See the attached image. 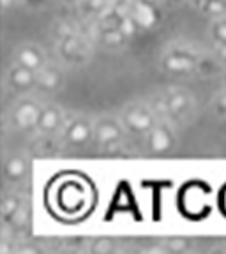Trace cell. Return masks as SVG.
<instances>
[{
  "instance_id": "24",
  "label": "cell",
  "mask_w": 226,
  "mask_h": 254,
  "mask_svg": "<svg viewBox=\"0 0 226 254\" xmlns=\"http://www.w3.org/2000/svg\"><path fill=\"white\" fill-rule=\"evenodd\" d=\"M212 53L226 65V44H212Z\"/></svg>"
},
{
  "instance_id": "19",
  "label": "cell",
  "mask_w": 226,
  "mask_h": 254,
  "mask_svg": "<svg viewBox=\"0 0 226 254\" xmlns=\"http://www.w3.org/2000/svg\"><path fill=\"white\" fill-rule=\"evenodd\" d=\"M193 7L211 18L226 16V0H189Z\"/></svg>"
},
{
  "instance_id": "3",
  "label": "cell",
  "mask_w": 226,
  "mask_h": 254,
  "mask_svg": "<svg viewBox=\"0 0 226 254\" xmlns=\"http://www.w3.org/2000/svg\"><path fill=\"white\" fill-rule=\"evenodd\" d=\"M203 52L189 43L173 41L159 57V67L171 76H191L200 72Z\"/></svg>"
},
{
  "instance_id": "10",
  "label": "cell",
  "mask_w": 226,
  "mask_h": 254,
  "mask_svg": "<svg viewBox=\"0 0 226 254\" xmlns=\"http://www.w3.org/2000/svg\"><path fill=\"white\" fill-rule=\"evenodd\" d=\"M64 83H66V72L59 64L48 62L43 69L37 71V94L55 95L64 88Z\"/></svg>"
},
{
  "instance_id": "23",
  "label": "cell",
  "mask_w": 226,
  "mask_h": 254,
  "mask_svg": "<svg viewBox=\"0 0 226 254\" xmlns=\"http://www.w3.org/2000/svg\"><path fill=\"white\" fill-rule=\"evenodd\" d=\"M211 106H212V110H214L219 117H226V90L225 92H219V94L216 95Z\"/></svg>"
},
{
  "instance_id": "7",
  "label": "cell",
  "mask_w": 226,
  "mask_h": 254,
  "mask_svg": "<svg viewBox=\"0 0 226 254\" xmlns=\"http://www.w3.org/2000/svg\"><path fill=\"white\" fill-rule=\"evenodd\" d=\"M143 139H145V150L152 155H168L177 147V132L173 129V124L163 119H159V122Z\"/></svg>"
},
{
  "instance_id": "11",
  "label": "cell",
  "mask_w": 226,
  "mask_h": 254,
  "mask_svg": "<svg viewBox=\"0 0 226 254\" xmlns=\"http://www.w3.org/2000/svg\"><path fill=\"white\" fill-rule=\"evenodd\" d=\"M66 113L60 106H57L55 103H46L41 108L39 122H37V132L39 134H52V136H60L66 124Z\"/></svg>"
},
{
  "instance_id": "25",
  "label": "cell",
  "mask_w": 226,
  "mask_h": 254,
  "mask_svg": "<svg viewBox=\"0 0 226 254\" xmlns=\"http://www.w3.org/2000/svg\"><path fill=\"white\" fill-rule=\"evenodd\" d=\"M133 2H145V4H154V5H161L164 0H133Z\"/></svg>"
},
{
  "instance_id": "1",
  "label": "cell",
  "mask_w": 226,
  "mask_h": 254,
  "mask_svg": "<svg viewBox=\"0 0 226 254\" xmlns=\"http://www.w3.org/2000/svg\"><path fill=\"white\" fill-rule=\"evenodd\" d=\"M159 119L168 120L171 124H186L196 113V101L186 88H166L155 92L147 101Z\"/></svg>"
},
{
  "instance_id": "15",
  "label": "cell",
  "mask_w": 226,
  "mask_h": 254,
  "mask_svg": "<svg viewBox=\"0 0 226 254\" xmlns=\"http://www.w3.org/2000/svg\"><path fill=\"white\" fill-rule=\"evenodd\" d=\"M127 11L136 20L142 30H151V28L157 27L161 21V5L127 0Z\"/></svg>"
},
{
  "instance_id": "14",
  "label": "cell",
  "mask_w": 226,
  "mask_h": 254,
  "mask_svg": "<svg viewBox=\"0 0 226 254\" xmlns=\"http://www.w3.org/2000/svg\"><path fill=\"white\" fill-rule=\"evenodd\" d=\"M59 206L66 214H78L85 206V187L79 186V182H66V186L59 190Z\"/></svg>"
},
{
  "instance_id": "18",
  "label": "cell",
  "mask_w": 226,
  "mask_h": 254,
  "mask_svg": "<svg viewBox=\"0 0 226 254\" xmlns=\"http://www.w3.org/2000/svg\"><path fill=\"white\" fill-rule=\"evenodd\" d=\"M25 199L23 194L18 192V190H7L2 196V217L7 222H11L16 217V214L23 208Z\"/></svg>"
},
{
  "instance_id": "6",
  "label": "cell",
  "mask_w": 226,
  "mask_h": 254,
  "mask_svg": "<svg viewBox=\"0 0 226 254\" xmlns=\"http://www.w3.org/2000/svg\"><path fill=\"white\" fill-rule=\"evenodd\" d=\"M41 108H43V103L39 99L30 97V95H25V97H21V99H18L12 104L11 111H9L7 115L9 126L14 131H21V132L37 129Z\"/></svg>"
},
{
  "instance_id": "5",
  "label": "cell",
  "mask_w": 226,
  "mask_h": 254,
  "mask_svg": "<svg viewBox=\"0 0 226 254\" xmlns=\"http://www.w3.org/2000/svg\"><path fill=\"white\" fill-rule=\"evenodd\" d=\"M126 132L127 131L120 117L115 119L111 115H103L94 120V143L99 150L106 152V154L119 152L124 147Z\"/></svg>"
},
{
  "instance_id": "8",
  "label": "cell",
  "mask_w": 226,
  "mask_h": 254,
  "mask_svg": "<svg viewBox=\"0 0 226 254\" xmlns=\"http://www.w3.org/2000/svg\"><path fill=\"white\" fill-rule=\"evenodd\" d=\"M60 139L64 141V145H69V147H85L94 141V122L83 115L68 117L60 132Z\"/></svg>"
},
{
  "instance_id": "27",
  "label": "cell",
  "mask_w": 226,
  "mask_h": 254,
  "mask_svg": "<svg viewBox=\"0 0 226 254\" xmlns=\"http://www.w3.org/2000/svg\"><path fill=\"white\" fill-rule=\"evenodd\" d=\"M113 4H127V0H111Z\"/></svg>"
},
{
  "instance_id": "9",
  "label": "cell",
  "mask_w": 226,
  "mask_h": 254,
  "mask_svg": "<svg viewBox=\"0 0 226 254\" xmlns=\"http://www.w3.org/2000/svg\"><path fill=\"white\" fill-rule=\"evenodd\" d=\"M5 85L16 94H30L37 87V72L20 64L11 62L5 71Z\"/></svg>"
},
{
  "instance_id": "22",
  "label": "cell",
  "mask_w": 226,
  "mask_h": 254,
  "mask_svg": "<svg viewBox=\"0 0 226 254\" xmlns=\"http://www.w3.org/2000/svg\"><path fill=\"white\" fill-rule=\"evenodd\" d=\"M164 244H166L168 253H182L191 247L187 238H168V240H164Z\"/></svg>"
},
{
  "instance_id": "17",
  "label": "cell",
  "mask_w": 226,
  "mask_h": 254,
  "mask_svg": "<svg viewBox=\"0 0 226 254\" xmlns=\"http://www.w3.org/2000/svg\"><path fill=\"white\" fill-rule=\"evenodd\" d=\"M113 5L111 0H81L76 7H78L81 18L87 21H99L104 14H106L108 9Z\"/></svg>"
},
{
  "instance_id": "20",
  "label": "cell",
  "mask_w": 226,
  "mask_h": 254,
  "mask_svg": "<svg viewBox=\"0 0 226 254\" xmlns=\"http://www.w3.org/2000/svg\"><path fill=\"white\" fill-rule=\"evenodd\" d=\"M209 37L212 39V44H226V16L212 18L209 25Z\"/></svg>"
},
{
  "instance_id": "21",
  "label": "cell",
  "mask_w": 226,
  "mask_h": 254,
  "mask_svg": "<svg viewBox=\"0 0 226 254\" xmlns=\"http://www.w3.org/2000/svg\"><path fill=\"white\" fill-rule=\"evenodd\" d=\"M117 249H119V247H117L115 242L110 240V238H95V240L90 242V246H88L90 253H113V251H117Z\"/></svg>"
},
{
  "instance_id": "13",
  "label": "cell",
  "mask_w": 226,
  "mask_h": 254,
  "mask_svg": "<svg viewBox=\"0 0 226 254\" xmlns=\"http://www.w3.org/2000/svg\"><path fill=\"white\" fill-rule=\"evenodd\" d=\"M92 36L97 43L106 50H122L129 43V37L115 25H106L95 21L92 28Z\"/></svg>"
},
{
  "instance_id": "16",
  "label": "cell",
  "mask_w": 226,
  "mask_h": 254,
  "mask_svg": "<svg viewBox=\"0 0 226 254\" xmlns=\"http://www.w3.org/2000/svg\"><path fill=\"white\" fill-rule=\"evenodd\" d=\"M30 173V159L25 154H9L4 159V180L11 186L23 184Z\"/></svg>"
},
{
  "instance_id": "12",
  "label": "cell",
  "mask_w": 226,
  "mask_h": 254,
  "mask_svg": "<svg viewBox=\"0 0 226 254\" xmlns=\"http://www.w3.org/2000/svg\"><path fill=\"white\" fill-rule=\"evenodd\" d=\"M12 62L25 65V67L32 69V71H39L46 65L50 60L46 57V52L43 46L36 43H21L20 46L12 52Z\"/></svg>"
},
{
  "instance_id": "26",
  "label": "cell",
  "mask_w": 226,
  "mask_h": 254,
  "mask_svg": "<svg viewBox=\"0 0 226 254\" xmlns=\"http://www.w3.org/2000/svg\"><path fill=\"white\" fill-rule=\"evenodd\" d=\"M62 4H68V5H78L81 0H60Z\"/></svg>"
},
{
  "instance_id": "4",
  "label": "cell",
  "mask_w": 226,
  "mask_h": 254,
  "mask_svg": "<svg viewBox=\"0 0 226 254\" xmlns=\"http://www.w3.org/2000/svg\"><path fill=\"white\" fill-rule=\"evenodd\" d=\"M120 120L126 127L127 134L133 136H145L152 131V127L159 122V117L149 103L142 101H133L126 104L120 111Z\"/></svg>"
},
{
  "instance_id": "2",
  "label": "cell",
  "mask_w": 226,
  "mask_h": 254,
  "mask_svg": "<svg viewBox=\"0 0 226 254\" xmlns=\"http://www.w3.org/2000/svg\"><path fill=\"white\" fill-rule=\"evenodd\" d=\"M55 53L68 67H81L92 55L90 41L75 25L60 23L55 28Z\"/></svg>"
}]
</instances>
